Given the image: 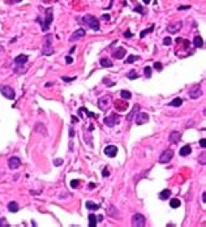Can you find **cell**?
Listing matches in <instances>:
<instances>
[{"label":"cell","mask_w":206,"mask_h":227,"mask_svg":"<svg viewBox=\"0 0 206 227\" xmlns=\"http://www.w3.org/2000/svg\"><path fill=\"white\" fill-rule=\"evenodd\" d=\"M82 22L85 25H87L90 29H93V30H95V31H98L99 29H101V25H99L98 19L93 15H85L82 17Z\"/></svg>","instance_id":"6da1fadb"},{"label":"cell","mask_w":206,"mask_h":227,"mask_svg":"<svg viewBox=\"0 0 206 227\" xmlns=\"http://www.w3.org/2000/svg\"><path fill=\"white\" fill-rule=\"evenodd\" d=\"M42 54L44 56H50L54 54V47H52V35L51 34H47L44 37V42H43V47H42Z\"/></svg>","instance_id":"7a4b0ae2"},{"label":"cell","mask_w":206,"mask_h":227,"mask_svg":"<svg viewBox=\"0 0 206 227\" xmlns=\"http://www.w3.org/2000/svg\"><path fill=\"white\" fill-rule=\"evenodd\" d=\"M44 13H46V15H44V22H42V30L47 31L50 29V25H51L52 20H54V8L52 7L46 8Z\"/></svg>","instance_id":"3957f363"},{"label":"cell","mask_w":206,"mask_h":227,"mask_svg":"<svg viewBox=\"0 0 206 227\" xmlns=\"http://www.w3.org/2000/svg\"><path fill=\"white\" fill-rule=\"evenodd\" d=\"M146 224V218L140 213H136L132 217V226L133 227H144Z\"/></svg>","instance_id":"277c9868"},{"label":"cell","mask_w":206,"mask_h":227,"mask_svg":"<svg viewBox=\"0 0 206 227\" xmlns=\"http://www.w3.org/2000/svg\"><path fill=\"white\" fill-rule=\"evenodd\" d=\"M119 121H120V116L117 115L116 112H112L110 116H107L105 120H103V123H105L107 127H110V128L115 127L117 123H119Z\"/></svg>","instance_id":"5b68a950"},{"label":"cell","mask_w":206,"mask_h":227,"mask_svg":"<svg viewBox=\"0 0 206 227\" xmlns=\"http://www.w3.org/2000/svg\"><path fill=\"white\" fill-rule=\"evenodd\" d=\"M189 97H191L192 99H198L202 95V89H201V85L200 84H196V85H193L189 89Z\"/></svg>","instance_id":"8992f818"},{"label":"cell","mask_w":206,"mask_h":227,"mask_svg":"<svg viewBox=\"0 0 206 227\" xmlns=\"http://www.w3.org/2000/svg\"><path fill=\"white\" fill-rule=\"evenodd\" d=\"M0 93H1V94L4 95V98H7V99H15V97H16L15 90L8 85L1 86V88H0Z\"/></svg>","instance_id":"52a82bcc"},{"label":"cell","mask_w":206,"mask_h":227,"mask_svg":"<svg viewBox=\"0 0 206 227\" xmlns=\"http://www.w3.org/2000/svg\"><path fill=\"white\" fill-rule=\"evenodd\" d=\"M172 157H174V150H171V149H166V150L160 154L159 163H162V165H164V163H168L172 159Z\"/></svg>","instance_id":"ba28073f"},{"label":"cell","mask_w":206,"mask_h":227,"mask_svg":"<svg viewBox=\"0 0 206 227\" xmlns=\"http://www.w3.org/2000/svg\"><path fill=\"white\" fill-rule=\"evenodd\" d=\"M111 103V97L110 95H102L101 98L98 99V107L101 108V110H107L108 106H110Z\"/></svg>","instance_id":"9c48e42d"},{"label":"cell","mask_w":206,"mask_h":227,"mask_svg":"<svg viewBox=\"0 0 206 227\" xmlns=\"http://www.w3.org/2000/svg\"><path fill=\"white\" fill-rule=\"evenodd\" d=\"M134 121L137 125H142L149 121V115L146 112H137L134 116Z\"/></svg>","instance_id":"30bf717a"},{"label":"cell","mask_w":206,"mask_h":227,"mask_svg":"<svg viewBox=\"0 0 206 227\" xmlns=\"http://www.w3.org/2000/svg\"><path fill=\"white\" fill-rule=\"evenodd\" d=\"M85 35H86V31H85V29H77V30L74 31L73 34H72L71 37H69V42H76V40L83 38Z\"/></svg>","instance_id":"8fae6325"},{"label":"cell","mask_w":206,"mask_h":227,"mask_svg":"<svg viewBox=\"0 0 206 227\" xmlns=\"http://www.w3.org/2000/svg\"><path fill=\"white\" fill-rule=\"evenodd\" d=\"M20 166H21V159H20L19 157H11L9 159H8V167L11 170L19 169Z\"/></svg>","instance_id":"7c38bea8"},{"label":"cell","mask_w":206,"mask_h":227,"mask_svg":"<svg viewBox=\"0 0 206 227\" xmlns=\"http://www.w3.org/2000/svg\"><path fill=\"white\" fill-rule=\"evenodd\" d=\"M181 26H183V21H176V22H174V24L167 26V31H168L170 34H175L181 29Z\"/></svg>","instance_id":"4fadbf2b"},{"label":"cell","mask_w":206,"mask_h":227,"mask_svg":"<svg viewBox=\"0 0 206 227\" xmlns=\"http://www.w3.org/2000/svg\"><path fill=\"white\" fill-rule=\"evenodd\" d=\"M117 146H115V145H108V146H106L105 147V154L107 157H110V158H114V157H116V154H117Z\"/></svg>","instance_id":"5bb4252c"},{"label":"cell","mask_w":206,"mask_h":227,"mask_svg":"<svg viewBox=\"0 0 206 227\" xmlns=\"http://www.w3.org/2000/svg\"><path fill=\"white\" fill-rule=\"evenodd\" d=\"M170 141L172 142V144H178L180 141V138H181V133L179 132V131H172V132L170 133Z\"/></svg>","instance_id":"9a60e30c"},{"label":"cell","mask_w":206,"mask_h":227,"mask_svg":"<svg viewBox=\"0 0 206 227\" xmlns=\"http://www.w3.org/2000/svg\"><path fill=\"white\" fill-rule=\"evenodd\" d=\"M28 60H29L28 55H19V56H16L13 62H15L16 65H24L28 63Z\"/></svg>","instance_id":"2e32d148"},{"label":"cell","mask_w":206,"mask_h":227,"mask_svg":"<svg viewBox=\"0 0 206 227\" xmlns=\"http://www.w3.org/2000/svg\"><path fill=\"white\" fill-rule=\"evenodd\" d=\"M140 111V104H134L133 106V108H132V111H130L128 115H127V121L129 123V121H132V119H134V116H136V114L138 112Z\"/></svg>","instance_id":"e0dca14e"},{"label":"cell","mask_w":206,"mask_h":227,"mask_svg":"<svg viewBox=\"0 0 206 227\" xmlns=\"http://www.w3.org/2000/svg\"><path fill=\"white\" fill-rule=\"evenodd\" d=\"M34 132L40 133V135H43V136H47V135H48V133H47L46 127H44L42 123H37V124H35V127H34Z\"/></svg>","instance_id":"ac0fdd59"},{"label":"cell","mask_w":206,"mask_h":227,"mask_svg":"<svg viewBox=\"0 0 206 227\" xmlns=\"http://www.w3.org/2000/svg\"><path fill=\"white\" fill-rule=\"evenodd\" d=\"M192 153V146L191 145H184V146L180 149V151H179V154L181 157H187V155H189V154Z\"/></svg>","instance_id":"d6986e66"},{"label":"cell","mask_w":206,"mask_h":227,"mask_svg":"<svg viewBox=\"0 0 206 227\" xmlns=\"http://www.w3.org/2000/svg\"><path fill=\"white\" fill-rule=\"evenodd\" d=\"M117 213H119V210H117V209L115 208L114 205H110V206H108L107 214L110 215L111 218H116V217H119V214H117Z\"/></svg>","instance_id":"ffe728a7"},{"label":"cell","mask_w":206,"mask_h":227,"mask_svg":"<svg viewBox=\"0 0 206 227\" xmlns=\"http://www.w3.org/2000/svg\"><path fill=\"white\" fill-rule=\"evenodd\" d=\"M125 54H127L125 48H124V47H119V48H117L116 51L114 52V56L116 59H123L124 56H125Z\"/></svg>","instance_id":"44dd1931"},{"label":"cell","mask_w":206,"mask_h":227,"mask_svg":"<svg viewBox=\"0 0 206 227\" xmlns=\"http://www.w3.org/2000/svg\"><path fill=\"white\" fill-rule=\"evenodd\" d=\"M170 197H171V190L170 189H163L159 193V198L162 200V201H166V200H168Z\"/></svg>","instance_id":"7402d4cb"},{"label":"cell","mask_w":206,"mask_h":227,"mask_svg":"<svg viewBox=\"0 0 206 227\" xmlns=\"http://www.w3.org/2000/svg\"><path fill=\"white\" fill-rule=\"evenodd\" d=\"M8 210H9L11 213H17L20 210V206L19 204L16 202V201H12V202L8 204Z\"/></svg>","instance_id":"603a6c76"},{"label":"cell","mask_w":206,"mask_h":227,"mask_svg":"<svg viewBox=\"0 0 206 227\" xmlns=\"http://www.w3.org/2000/svg\"><path fill=\"white\" fill-rule=\"evenodd\" d=\"M193 44L197 47V48H202L203 47V39L200 37V35H196L193 39Z\"/></svg>","instance_id":"cb8c5ba5"},{"label":"cell","mask_w":206,"mask_h":227,"mask_svg":"<svg viewBox=\"0 0 206 227\" xmlns=\"http://www.w3.org/2000/svg\"><path fill=\"white\" fill-rule=\"evenodd\" d=\"M99 63H101L102 67H105V68H111V67H114L112 62H111L110 59H107V58H102L101 60H99Z\"/></svg>","instance_id":"d4e9b609"},{"label":"cell","mask_w":206,"mask_h":227,"mask_svg":"<svg viewBox=\"0 0 206 227\" xmlns=\"http://www.w3.org/2000/svg\"><path fill=\"white\" fill-rule=\"evenodd\" d=\"M98 223V217H95V214H89V227H95Z\"/></svg>","instance_id":"484cf974"},{"label":"cell","mask_w":206,"mask_h":227,"mask_svg":"<svg viewBox=\"0 0 206 227\" xmlns=\"http://www.w3.org/2000/svg\"><path fill=\"white\" fill-rule=\"evenodd\" d=\"M86 209L87 210H90V212H95V210H98L99 209V205L98 204H95V202H93V201H87L86 202Z\"/></svg>","instance_id":"4316f807"},{"label":"cell","mask_w":206,"mask_h":227,"mask_svg":"<svg viewBox=\"0 0 206 227\" xmlns=\"http://www.w3.org/2000/svg\"><path fill=\"white\" fill-rule=\"evenodd\" d=\"M180 205H181V201L179 198H171V201H170V206L172 209H178L180 208Z\"/></svg>","instance_id":"83f0119b"},{"label":"cell","mask_w":206,"mask_h":227,"mask_svg":"<svg viewBox=\"0 0 206 227\" xmlns=\"http://www.w3.org/2000/svg\"><path fill=\"white\" fill-rule=\"evenodd\" d=\"M168 104L171 106V107H180V106L183 104V99L181 98H175L174 101L170 102Z\"/></svg>","instance_id":"f1b7e54d"},{"label":"cell","mask_w":206,"mask_h":227,"mask_svg":"<svg viewBox=\"0 0 206 227\" xmlns=\"http://www.w3.org/2000/svg\"><path fill=\"white\" fill-rule=\"evenodd\" d=\"M120 95H121V98H123L124 101H129V99L132 98V93L128 92V90H121Z\"/></svg>","instance_id":"f546056e"},{"label":"cell","mask_w":206,"mask_h":227,"mask_svg":"<svg viewBox=\"0 0 206 227\" xmlns=\"http://www.w3.org/2000/svg\"><path fill=\"white\" fill-rule=\"evenodd\" d=\"M127 77H128L129 80H136V78H138L140 77V74L137 73L134 69H132V71H129L128 73H127Z\"/></svg>","instance_id":"4dcf8cb0"},{"label":"cell","mask_w":206,"mask_h":227,"mask_svg":"<svg viewBox=\"0 0 206 227\" xmlns=\"http://www.w3.org/2000/svg\"><path fill=\"white\" fill-rule=\"evenodd\" d=\"M153 30H154V25H151V26H150V28H149V29H145V30H142L141 33H140V37H141V38H144L145 35H146V34L151 33V31H153Z\"/></svg>","instance_id":"1f68e13d"},{"label":"cell","mask_w":206,"mask_h":227,"mask_svg":"<svg viewBox=\"0 0 206 227\" xmlns=\"http://www.w3.org/2000/svg\"><path fill=\"white\" fill-rule=\"evenodd\" d=\"M136 60H138V56H136V55H130L127 58V64H132V63H134Z\"/></svg>","instance_id":"d6a6232c"},{"label":"cell","mask_w":206,"mask_h":227,"mask_svg":"<svg viewBox=\"0 0 206 227\" xmlns=\"http://www.w3.org/2000/svg\"><path fill=\"white\" fill-rule=\"evenodd\" d=\"M80 110L85 111V114H86V115H87L89 117H98V115H95V114H93V112H90V111H87V108H86V107H81Z\"/></svg>","instance_id":"836d02e7"},{"label":"cell","mask_w":206,"mask_h":227,"mask_svg":"<svg viewBox=\"0 0 206 227\" xmlns=\"http://www.w3.org/2000/svg\"><path fill=\"white\" fill-rule=\"evenodd\" d=\"M198 162H200L201 165H206V153H205V151H202L201 157L198 158Z\"/></svg>","instance_id":"e575fe53"},{"label":"cell","mask_w":206,"mask_h":227,"mask_svg":"<svg viewBox=\"0 0 206 227\" xmlns=\"http://www.w3.org/2000/svg\"><path fill=\"white\" fill-rule=\"evenodd\" d=\"M76 78H77L76 76H74V77H68V76H63V77H62V80H63V81H65V82H72V81H76Z\"/></svg>","instance_id":"d590c367"},{"label":"cell","mask_w":206,"mask_h":227,"mask_svg":"<svg viewBox=\"0 0 206 227\" xmlns=\"http://www.w3.org/2000/svg\"><path fill=\"white\" fill-rule=\"evenodd\" d=\"M154 69H155V71H158V72H162V69H163L162 63H159V62L154 63Z\"/></svg>","instance_id":"8d00e7d4"},{"label":"cell","mask_w":206,"mask_h":227,"mask_svg":"<svg viewBox=\"0 0 206 227\" xmlns=\"http://www.w3.org/2000/svg\"><path fill=\"white\" fill-rule=\"evenodd\" d=\"M144 72H145V76L148 77V78H150V77H151V68L150 67H145Z\"/></svg>","instance_id":"74e56055"},{"label":"cell","mask_w":206,"mask_h":227,"mask_svg":"<svg viewBox=\"0 0 206 227\" xmlns=\"http://www.w3.org/2000/svg\"><path fill=\"white\" fill-rule=\"evenodd\" d=\"M171 43H172V39H171L170 37H166L164 39H163V44H164V46H170Z\"/></svg>","instance_id":"f35d334b"},{"label":"cell","mask_w":206,"mask_h":227,"mask_svg":"<svg viewBox=\"0 0 206 227\" xmlns=\"http://www.w3.org/2000/svg\"><path fill=\"white\" fill-rule=\"evenodd\" d=\"M134 11L136 12H138V13H141V15H144L145 13V11H144V8H142V5H137L134 8Z\"/></svg>","instance_id":"ab89813d"},{"label":"cell","mask_w":206,"mask_h":227,"mask_svg":"<svg viewBox=\"0 0 206 227\" xmlns=\"http://www.w3.org/2000/svg\"><path fill=\"white\" fill-rule=\"evenodd\" d=\"M78 184H80V180H72L71 181V187L72 188H77V187H78Z\"/></svg>","instance_id":"60d3db41"},{"label":"cell","mask_w":206,"mask_h":227,"mask_svg":"<svg viewBox=\"0 0 206 227\" xmlns=\"http://www.w3.org/2000/svg\"><path fill=\"white\" fill-rule=\"evenodd\" d=\"M54 165H55V166H62L63 165V159H62V158L55 159V161H54Z\"/></svg>","instance_id":"b9f144b4"},{"label":"cell","mask_w":206,"mask_h":227,"mask_svg":"<svg viewBox=\"0 0 206 227\" xmlns=\"http://www.w3.org/2000/svg\"><path fill=\"white\" fill-rule=\"evenodd\" d=\"M116 106H119V110L120 111H124V110H125V108H127V104H121V103H119V102H116Z\"/></svg>","instance_id":"7bdbcfd3"},{"label":"cell","mask_w":206,"mask_h":227,"mask_svg":"<svg viewBox=\"0 0 206 227\" xmlns=\"http://www.w3.org/2000/svg\"><path fill=\"white\" fill-rule=\"evenodd\" d=\"M0 226H7V227L9 226V224L7 223V219H5V218H1V219H0Z\"/></svg>","instance_id":"ee69618b"},{"label":"cell","mask_w":206,"mask_h":227,"mask_svg":"<svg viewBox=\"0 0 206 227\" xmlns=\"http://www.w3.org/2000/svg\"><path fill=\"white\" fill-rule=\"evenodd\" d=\"M132 35H133V34L130 33L129 29H128V30H127L125 33H124V37H125V38H132Z\"/></svg>","instance_id":"f6af8a7d"},{"label":"cell","mask_w":206,"mask_h":227,"mask_svg":"<svg viewBox=\"0 0 206 227\" xmlns=\"http://www.w3.org/2000/svg\"><path fill=\"white\" fill-rule=\"evenodd\" d=\"M200 145H201L202 149H205V147H206V140H205V138H202V140L200 141Z\"/></svg>","instance_id":"bcb514c9"},{"label":"cell","mask_w":206,"mask_h":227,"mask_svg":"<svg viewBox=\"0 0 206 227\" xmlns=\"http://www.w3.org/2000/svg\"><path fill=\"white\" fill-rule=\"evenodd\" d=\"M65 62H67V64H71V63L73 62V58H72V56H67V58H65Z\"/></svg>","instance_id":"7dc6e473"},{"label":"cell","mask_w":206,"mask_h":227,"mask_svg":"<svg viewBox=\"0 0 206 227\" xmlns=\"http://www.w3.org/2000/svg\"><path fill=\"white\" fill-rule=\"evenodd\" d=\"M191 5H180L179 7V11H184V9H189Z\"/></svg>","instance_id":"c3c4849f"},{"label":"cell","mask_w":206,"mask_h":227,"mask_svg":"<svg viewBox=\"0 0 206 227\" xmlns=\"http://www.w3.org/2000/svg\"><path fill=\"white\" fill-rule=\"evenodd\" d=\"M103 84H107V85H110V86L114 85V82H111V81H108L107 78H103Z\"/></svg>","instance_id":"681fc988"},{"label":"cell","mask_w":206,"mask_h":227,"mask_svg":"<svg viewBox=\"0 0 206 227\" xmlns=\"http://www.w3.org/2000/svg\"><path fill=\"white\" fill-rule=\"evenodd\" d=\"M72 123H73V124L78 123V117H76L74 115H72Z\"/></svg>","instance_id":"f907efd6"},{"label":"cell","mask_w":206,"mask_h":227,"mask_svg":"<svg viewBox=\"0 0 206 227\" xmlns=\"http://www.w3.org/2000/svg\"><path fill=\"white\" fill-rule=\"evenodd\" d=\"M102 175L105 176V178H106V176H108V175H110V172H108V170H107V169H105V170H103V172H102Z\"/></svg>","instance_id":"816d5d0a"},{"label":"cell","mask_w":206,"mask_h":227,"mask_svg":"<svg viewBox=\"0 0 206 227\" xmlns=\"http://www.w3.org/2000/svg\"><path fill=\"white\" fill-rule=\"evenodd\" d=\"M73 136H74V131H73V129H72V128H69V137H73Z\"/></svg>","instance_id":"f5cc1de1"},{"label":"cell","mask_w":206,"mask_h":227,"mask_svg":"<svg viewBox=\"0 0 206 227\" xmlns=\"http://www.w3.org/2000/svg\"><path fill=\"white\" fill-rule=\"evenodd\" d=\"M202 202L206 204V192H203V193H202Z\"/></svg>","instance_id":"db71d44e"},{"label":"cell","mask_w":206,"mask_h":227,"mask_svg":"<svg viewBox=\"0 0 206 227\" xmlns=\"http://www.w3.org/2000/svg\"><path fill=\"white\" fill-rule=\"evenodd\" d=\"M102 17H103V20H110V16L108 15H103Z\"/></svg>","instance_id":"11a10c76"},{"label":"cell","mask_w":206,"mask_h":227,"mask_svg":"<svg viewBox=\"0 0 206 227\" xmlns=\"http://www.w3.org/2000/svg\"><path fill=\"white\" fill-rule=\"evenodd\" d=\"M150 1H151V0H144L145 4H150Z\"/></svg>","instance_id":"9f6ffc18"},{"label":"cell","mask_w":206,"mask_h":227,"mask_svg":"<svg viewBox=\"0 0 206 227\" xmlns=\"http://www.w3.org/2000/svg\"><path fill=\"white\" fill-rule=\"evenodd\" d=\"M74 50H76V46H74V47H72V48H71V51H69V52H71V54H72V52H73Z\"/></svg>","instance_id":"6f0895ef"}]
</instances>
